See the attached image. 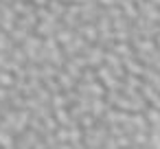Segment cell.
<instances>
[{"label":"cell","instance_id":"1","mask_svg":"<svg viewBox=\"0 0 160 149\" xmlns=\"http://www.w3.org/2000/svg\"><path fill=\"white\" fill-rule=\"evenodd\" d=\"M147 118H149L153 125H160V110H156V107L149 110V112H147Z\"/></svg>","mask_w":160,"mask_h":149},{"label":"cell","instance_id":"2","mask_svg":"<svg viewBox=\"0 0 160 149\" xmlns=\"http://www.w3.org/2000/svg\"><path fill=\"white\" fill-rule=\"evenodd\" d=\"M145 75H147V79H149V81H151L156 88H160V77H158L153 70H145Z\"/></svg>","mask_w":160,"mask_h":149},{"label":"cell","instance_id":"6","mask_svg":"<svg viewBox=\"0 0 160 149\" xmlns=\"http://www.w3.org/2000/svg\"><path fill=\"white\" fill-rule=\"evenodd\" d=\"M59 40H62V42H66V40H70V33H62V35H59Z\"/></svg>","mask_w":160,"mask_h":149},{"label":"cell","instance_id":"3","mask_svg":"<svg viewBox=\"0 0 160 149\" xmlns=\"http://www.w3.org/2000/svg\"><path fill=\"white\" fill-rule=\"evenodd\" d=\"M142 90H145V97H147L149 101H156V99H158V94L153 92V88H151V86H145Z\"/></svg>","mask_w":160,"mask_h":149},{"label":"cell","instance_id":"7","mask_svg":"<svg viewBox=\"0 0 160 149\" xmlns=\"http://www.w3.org/2000/svg\"><path fill=\"white\" fill-rule=\"evenodd\" d=\"M153 2H156V5H160V0H153Z\"/></svg>","mask_w":160,"mask_h":149},{"label":"cell","instance_id":"8","mask_svg":"<svg viewBox=\"0 0 160 149\" xmlns=\"http://www.w3.org/2000/svg\"><path fill=\"white\" fill-rule=\"evenodd\" d=\"M158 44H160V37H158Z\"/></svg>","mask_w":160,"mask_h":149},{"label":"cell","instance_id":"5","mask_svg":"<svg viewBox=\"0 0 160 149\" xmlns=\"http://www.w3.org/2000/svg\"><path fill=\"white\" fill-rule=\"evenodd\" d=\"M134 140H136V145H147V142H149V136H147V134H136Z\"/></svg>","mask_w":160,"mask_h":149},{"label":"cell","instance_id":"4","mask_svg":"<svg viewBox=\"0 0 160 149\" xmlns=\"http://www.w3.org/2000/svg\"><path fill=\"white\" fill-rule=\"evenodd\" d=\"M149 142H151V147H153V149H160V134H158V132H153V134H151V138H149Z\"/></svg>","mask_w":160,"mask_h":149}]
</instances>
